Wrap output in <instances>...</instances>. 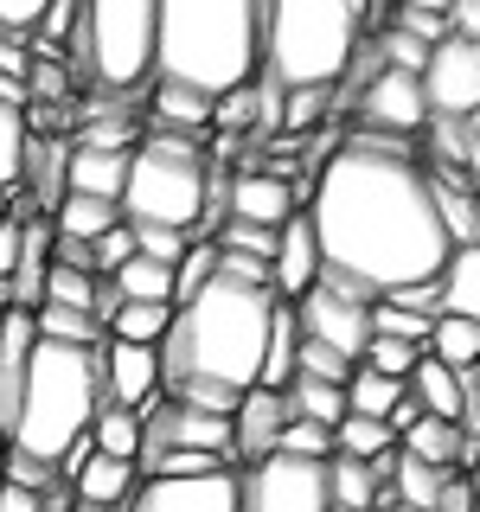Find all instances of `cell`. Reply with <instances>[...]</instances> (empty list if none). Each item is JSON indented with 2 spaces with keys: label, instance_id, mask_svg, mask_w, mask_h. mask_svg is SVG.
<instances>
[{
  "label": "cell",
  "instance_id": "obj_1",
  "mask_svg": "<svg viewBox=\"0 0 480 512\" xmlns=\"http://www.w3.org/2000/svg\"><path fill=\"white\" fill-rule=\"evenodd\" d=\"M308 224L327 276H346L365 295H391L404 282H429L448 263L436 218V186L397 135H352L327 154L308 192Z\"/></svg>",
  "mask_w": 480,
  "mask_h": 512
},
{
  "label": "cell",
  "instance_id": "obj_2",
  "mask_svg": "<svg viewBox=\"0 0 480 512\" xmlns=\"http://www.w3.org/2000/svg\"><path fill=\"white\" fill-rule=\"evenodd\" d=\"M276 320V288H250L212 269V282L180 301L160 333V397L231 416V404L263 372V340Z\"/></svg>",
  "mask_w": 480,
  "mask_h": 512
},
{
  "label": "cell",
  "instance_id": "obj_3",
  "mask_svg": "<svg viewBox=\"0 0 480 512\" xmlns=\"http://www.w3.org/2000/svg\"><path fill=\"white\" fill-rule=\"evenodd\" d=\"M263 71V0H154V77L224 96Z\"/></svg>",
  "mask_w": 480,
  "mask_h": 512
},
{
  "label": "cell",
  "instance_id": "obj_4",
  "mask_svg": "<svg viewBox=\"0 0 480 512\" xmlns=\"http://www.w3.org/2000/svg\"><path fill=\"white\" fill-rule=\"evenodd\" d=\"M103 346L32 340V359H26V378H20V404H13V423H7L13 455L58 468V461L90 436L96 410L109 404V391H103Z\"/></svg>",
  "mask_w": 480,
  "mask_h": 512
},
{
  "label": "cell",
  "instance_id": "obj_5",
  "mask_svg": "<svg viewBox=\"0 0 480 512\" xmlns=\"http://www.w3.org/2000/svg\"><path fill=\"white\" fill-rule=\"evenodd\" d=\"M365 45L352 0H263V77L276 90H340Z\"/></svg>",
  "mask_w": 480,
  "mask_h": 512
},
{
  "label": "cell",
  "instance_id": "obj_6",
  "mask_svg": "<svg viewBox=\"0 0 480 512\" xmlns=\"http://www.w3.org/2000/svg\"><path fill=\"white\" fill-rule=\"evenodd\" d=\"M71 77L109 96H135L154 84V0H77Z\"/></svg>",
  "mask_w": 480,
  "mask_h": 512
},
{
  "label": "cell",
  "instance_id": "obj_7",
  "mask_svg": "<svg viewBox=\"0 0 480 512\" xmlns=\"http://www.w3.org/2000/svg\"><path fill=\"white\" fill-rule=\"evenodd\" d=\"M205 180H212V154L186 135H141L128 148V180L116 212L122 224H167L186 231L205 212Z\"/></svg>",
  "mask_w": 480,
  "mask_h": 512
},
{
  "label": "cell",
  "instance_id": "obj_8",
  "mask_svg": "<svg viewBox=\"0 0 480 512\" xmlns=\"http://www.w3.org/2000/svg\"><path fill=\"white\" fill-rule=\"evenodd\" d=\"M327 461L263 455L237 474V512H327Z\"/></svg>",
  "mask_w": 480,
  "mask_h": 512
},
{
  "label": "cell",
  "instance_id": "obj_9",
  "mask_svg": "<svg viewBox=\"0 0 480 512\" xmlns=\"http://www.w3.org/2000/svg\"><path fill=\"white\" fill-rule=\"evenodd\" d=\"M416 90H423L429 116H474L480 109V39H436L429 45V64L416 71Z\"/></svg>",
  "mask_w": 480,
  "mask_h": 512
},
{
  "label": "cell",
  "instance_id": "obj_10",
  "mask_svg": "<svg viewBox=\"0 0 480 512\" xmlns=\"http://www.w3.org/2000/svg\"><path fill=\"white\" fill-rule=\"evenodd\" d=\"M116 512H237V468L218 474H148Z\"/></svg>",
  "mask_w": 480,
  "mask_h": 512
},
{
  "label": "cell",
  "instance_id": "obj_11",
  "mask_svg": "<svg viewBox=\"0 0 480 512\" xmlns=\"http://www.w3.org/2000/svg\"><path fill=\"white\" fill-rule=\"evenodd\" d=\"M295 308V327H301V340H320V346H333L340 359L359 365V352L365 340H372V301H352V295H333V288H308L301 301H288Z\"/></svg>",
  "mask_w": 480,
  "mask_h": 512
},
{
  "label": "cell",
  "instance_id": "obj_12",
  "mask_svg": "<svg viewBox=\"0 0 480 512\" xmlns=\"http://www.w3.org/2000/svg\"><path fill=\"white\" fill-rule=\"evenodd\" d=\"M359 122H365V135H397V141L423 135L429 109H423V90H416V77L384 71V64H378V71L359 84Z\"/></svg>",
  "mask_w": 480,
  "mask_h": 512
},
{
  "label": "cell",
  "instance_id": "obj_13",
  "mask_svg": "<svg viewBox=\"0 0 480 512\" xmlns=\"http://www.w3.org/2000/svg\"><path fill=\"white\" fill-rule=\"evenodd\" d=\"M320 282V250H314V224L308 212L282 218L276 224V256H269V288H276V301H301L308 288Z\"/></svg>",
  "mask_w": 480,
  "mask_h": 512
},
{
  "label": "cell",
  "instance_id": "obj_14",
  "mask_svg": "<svg viewBox=\"0 0 480 512\" xmlns=\"http://www.w3.org/2000/svg\"><path fill=\"white\" fill-rule=\"evenodd\" d=\"M282 423H288L282 391H269V384H250V391L231 404V461H244V468H250V461H263L269 448H276Z\"/></svg>",
  "mask_w": 480,
  "mask_h": 512
},
{
  "label": "cell",
  "instance_id": "obj_15",
  "mask_svg": "<svg viewBox=\"0 0 480 512\" xmlns=\"http://www.w3.org/2000/svg\"><path fill=\"white\" fill-rule=\"evenodd\" d=\"M224 218H244V224H263V231H276L282 218H295V192H288L282 173L244 167L237 180H224Z\"/></svg>",
  "mask_w": 480,
  "mask_h": 512
},
{
  "label": "cell",
  "instance_id": "obj_16",
  "mask_svg": "<svg viewBox=\"0 0 480 512\" xmlns=\"http://www.w3.org/2000/svg\"><path fill=\"white\" fill-rule=\"evenodd\" d=\"M103 391H109V404H122V410L154 404V397H160V359H154V346L109 340L103 346Z\"/></svg>",
  "mask_w": 480,
  "mask_h": 512
},
{
  "label": "cell",
  "instance_id": "obj_17",
  "mask_svg": "<svg viewBox=\"0 0 480 512\" xmlns=\"http://www.w3.org/2000/svg\"><path fill=\"white\" fill-rule=\"evenodd\" d=\"M122 180H128V154L116 148H77L64 154V192H84V199H122Z\"/></svg>",
  "mask_w": 480,
  "mask_h": 512
},
{
  "label": "cell",
  "instance_id": "obj_18",
  "mask_svg": "<svg viewBox=\"0 0 480 512\" xmlns=\"http://www.w3.org/2000/svg\"><path fill=\"white\" fill-rule=\"evenodd\" d=\"M135 461H116V455H96V448H90V455L84 461H77V474H71V500H84V506H109V512H116L122 500H128V493H135Z\"/></svg>",
  "mask_w": 480,
  "mask_h": 512
},
{
  "label": "cell",
  "instance_id": "obj_19",
  "mask_svg": "<svg viewBox=\"0 0 480 512\" xmlns=\"http://www.w3.org/2000/svg\"><path fill=\"white\" fill-rule=\"evenodd\" d=\"M436 295H442V314L480 320V244L448 250V263L436 269Z\"/></svg>",
  "mask_w": 480,
  "mask_h": 512
},
{
  "label": "cell",
  "instance_id": "obj_20",
  "mask_svg": "<svg viewBox=\"0 0 480 512\" xmlns=\"http://www.w3.org/2000/svg\"><path fill=\"white\" fill-rule=\"evenodd\" d=\"M327 500L346 512H378L384 500V480L372 461H352V455H327Z\"/></svg>",
  "mask_w": 480,
  "mask_h": 512
},
{
  "label": "cell",
  "instance_id": "obj_21",
  "mask_svg": "<svg viewBox=\"0 0 480 512\" xmlns=\"http://www.w3.org/2000/svg\"><path fill=\"white\" fill-rule=\"evenodd\" d=\"M154 122H160V135H205L212 128V96H199V90H186V84H160L154 77Z\"/></svg>",
  "mask_w": 480,
  "mask_h": 512
},
{
  "label": "cell",
  "instance_id": "obj_22",
  "mask_svg": "<svg viewBox=\"0 0 480 512\" xmlns=\"http://www.w3.org/2000/svg\"><path fill=\"white\" fill-rule=\"evenodd\" d=\"M45 218H52V231L71 237V244H96L109 224H122V212H116L109 199H84V192H64V199H58Z\"/></svg>",
  "mask_w": 480,
  "mask_h": 512
},
{
  "label": "cell",
  "instance_id": "obj_23",
  "mask_svg": "<svg viewBox=\"0 0 480 512\" xmlns=\"http://www.w3.org/2000/svg\"><path fill=\"white\" fill-rule=\"evenodd\" d=\"M282 410L288 416H301V423H320V429H333L346 416V384H320V378H288L282 384Z\"/></svg>",
  "mask_w": 480,
  "mask_h": 512
},
{
  "label": "cell",
  "instance_id": "obj_24",
  "mask_svg": "<svg viewBox=\"0 0 480 512\" xmlns=\"http://www.w3.org/2000/svg\"><path fill=\"white\" fill-rule=\"evenodd\" d=\"M423 352H429L436 365H448V372H468V365H480V320L436 314V327H429Z\"/></svg>",
  "mask_w": 480,
  "mask_h": 512
},
{
  "label": "cell",
  "instance_id": "obj_25",
  "mask_svg": "<svg viewBox=\"0 0 480 512\" xmlns=\"http://www.w3.org/2000/svg\"><path fill=\"white\" fill-rule=\"evenodd\" d=\"M32 333L39 340H58V346H103V320H96L90 308H58V301H39L32 308Z\"/></svg>",
  "mask_w": 480,
  "mask_h": 512
},
{
  "label": "cell",
  "instance_id": "obj_26",
  "mask_svg": "<svg viewBox=\"0 0 480 512\" xmlns=\"http://www.w3.org/2000/svg\"><path fill=\"white\" fill-rule=\"evenodd\" d=\"M167 320H173L167 301H116L109 320H103V333H109V340H122V346H160Z\"/></svg>",
  "mask_w": 480,
  "mask_h": 512
},
{
  "label": "cell",
  "instance_id": "obj_27",
  "mask_svg": "<svg viewBox=\"0 0 480 512\" xmlns=\"http://www.w3.org/2000/svg\"><path fill=\"white\" fill-rule=\"evenodd\" d=\"M397 448L416 461H429V468H448L455 474V461H461V429L455 423H442V416H416V423L397 436Z\"/></svg>",
  "mask_w": 480,
  "mask_h": 512
},
{
  "label": "cell",
  "instance_id": "obj_28",
  "mask_svg": "<svg viewBox=\"0 0 480 512\" xmlns=\"http://www.w3.org/2000/svg\"><path fill=\"white\" fill-rule=\"evenodd\" d=\"M295 346H301L295 308H288V301H276V320H269V340H263V372H256V384L282 391V384L295 378Z\"/></svg>",
  "mask_w": 480,
  "mask_h": 512
},
{
  "label": "cell",
  "instance_id": "obj_29",
  "mask_svg": "<svg viewBox=\"0 0 480 512\" xmlns=\"http://www.w3.org/2000/svg\"><path fill=\"white\" fill-rule=\"evenodd\" d=\"M109 288H116L122 301H167L173 308V269L154 263V256H128L116 276H109Z\"/></svg>",
  "mask_w": 480,
  "mask_h": 512
},
{
  "label": "cell",
  "instance_id": "obj_30",
  "mask_svg": "<svg viewBox=\"0 0 480 512\" xmlns=\"http://www.w3.org/2000/svg\"><path fill=\"white\" fill-rule=\"evenodd\" d=\"M90 448L96 455H116V461H135L141 448V410H122V404H103L90 423Z\"/></svg>",
  "mask_w": 480,
  "mask_h": 512
},
{
  "label": "cell",
  "instance_id": "obj_31",
  "mask_svg": "<svg viewBox=\"0 0 480 512\" xmlns=\"http://www.w3.org/2000/svg\"><path fill=\"white\" fill-rule=\"evenodd\" d=\"M436 186V218H442V237L448 244H480V205H474V192H461V186H442V180H429Z\"/></svg>",
  "mask_w": 480,
  "mask_h": 512
},
{
  "label": "cell",
  "instance_id": "obj_32",
  "mask_svg": "<svg viewBox=\"0 0 480 512\" xmlns=\"http://www.w3.org/2000/svg\"><path fill=\"white\" fill-rule=\"evenodd\" d=\"M397 436L384 423H372V416H340L333 423V455H352V461H378V455H391Z\"/></svg>",
  "mask_w": 480,
  "mask_h": 512
},
{
  "label": "cell",
  "instance_id": "obj_33",
  "mask_svg": "<svg viewBox=\"0 0 480 512\" xmlns=\"http://www.w3.org/2000/svg\"><path fill=\"white\" fill-rule=\"evenodd\" d=\"M404 397V384L397 378H378V372H365V365H352V378H346V416H372V423H384V410Z\"/></svg>",
  "mask_w": 480,
  "mask_h": 512
},
{
  "label": "cell",
  "instance_id": "obj_34",
  "mask_svg": "<svg viewBox=\"0 0 480 512\" xmlns=\"http://www.w3.org/2000/svg\"><path fill=\"white\" fill-rule=\"evenodd\" d=\"M96 288H103V276H90V269H77V263H52V269H45V295L39 301H58V308H90L96 314Z\"/></svg>",
  "mask_w": 480,
  "mask_h": 512
},
{
  "label": "cell",
  "instance_id": "obj_35",
  "mask_svg": "<svg viewBox=\"0 0 480 512\" xmlns=\"http://www.w3.org/2000/svg\"><path fill=\"white\" fill-rule=\"evenodd\" d=\"M263 122V90H256V77L250 84H237V90H224V96H212V128H224V135H244V128H256Z\"/></svg>",
  "mask_w": 480,
  "mask_h": 512
},
{
  "label": "cell",
  "instance_id": "obj_36",
  "mask_svg": "<svg viewBox=\"0 0 480 512\" xmlns=\"http://www.w3.org/2000/svg\"><path fill=\"white\" fill-rule=\"evenodd\" d=\"M135 141H141V128H135L128 109H103V116H90L84 128H77V148H116V154H128Z\"/></svg>",
  "mask_w": 480,
  "mask_h": 512
},
{
  "label": "cell",
  "instance_id": "obj_37",
  "mask_svg": "<svg viewBox=\"0 0 480 512\" xmlns=\"http://www.w3.org/2000/svg\"><path fill=\"white\" fill-rule=\"evenodd\" d=\"M218 468H237L224 455H199V448H160V455H141L135 474H218Z\"/></svg>",
  "mask_w": 480,
  "mask_h": 512
},
{
  "label": "cell",
  "instance_id": "obj_38",
  "mask_svg": "<svg viewBox=\"0 0 480 512\" xmlns=\"http://www.w3.org/2000/svg\"><path fill=\"white\" fill-rule=\"evenodd\" d=\"M212 269H218V244H186V256L173 263V308L199 295V288L212 282Z\"/></svg>",
  "mask_w": 480,
  "mask_h": 512
},
{
  "label": "cell",
  "instance_id": "obj_39",
  "mask_svg": "<svg viewBox=\"0 0 480 512\" xmlns=\"http://www.w3.org/2000/svg\"><path fill=\"white\" fill-rule=\"evenodd\" d=\"M269 455H301V461H327L333 455V429H320V423H301V416H288L282 423V436Z\"/></svg>",
  "mask_w": 480,
  "mask_h": 512
},
{
  "label": "cell",
  "instance_id": "obj_40",
  "mask_svg": "<svg viewBox=\"0 0 480 512\" xmlns=\"http://www.w3.org/2000/svg\"><path fill=\"white\" fill-rule=\"evenodd\" d=\"M416 352H423V346H404V340H384V333H372L365 352H359V365H365V372H378V378H397V384H404L410 365H416Z\"/></svg>",
  "mask_w": 480,
  "mask_h": 512
},
{
  "label": "cell",
  "instance_id": "obj_41",
  "mask_svg": "<svg viewBox=\"0 0 480 512\" xmlns=\"http://www.w3.org/2000/svg\"><path fill=\"white\" fill-rule=\"evenodd\" d=\"M20 167H26V122H20V109L0 103V192L20 186Z\"/></svg>",
  "mask_w": 480,
  "mask_h": 512
},
{
  "label": "cell",
  "instance_id": "obj_42",
  "mask_svg": "<svg viewBox=\"0 0 480 512\" xmlns=\"http://www.w3.org/2000/svg\"><path fill=\"white\" fill-rule=\"evenodd\" d=\"M327 96L333 90H282V103H276V122L288 128V135H308V128L320 122V109H327Z\"/></svg>",
  "mask_w": 480,
  "mask_h": 512
},
{
  "label": "cell",
  "instance_id": "obj_43",
  "mask_svg": "<svg viewBox=\"0 0 480 512\" xmlns=\"http://www.w3.org/2000/svg\"><path fill=\"white\" fill-rule=\"evenodd\" d=\"M295 372L301 378H320V384H346L352 378V359H340V352L320 346V340H301L295 346Z\"/></svg>",
  "mask_w": 480,
  "mask_h": 512
},
{
  "label": "cell",
  "instance_id": "obj_44",
  "mask_svg": "<svg viewBox=\"0 0 480 512\" xmlns=\"http://www.w3.org/2000/svg\"><path fill=\"white\" fill-rule=\"evenodd\" d=\"M128 256H135V231H128V224H109V231L103 237H96V244H90V276H116V269L128 263Z\"/></svg>",
  "mask_w": 480,
  "mask_h": 512
},
{
  "label": "cell",
  "instance_id": "obj_45",
  "mask_svg": "<svg viewBox=\"0 0 480 512\" xmlns=\"http://www.w3.org/2000/svg\"><path fill=\"white\" fill-rule=\"evenodd\" d=\"M135 231V256H154V263H180L186 256V231H167V224H128Z\"/></svg>",
  "mask_w": 480,
  "mask_h": 512
},
{
  "label": "cell",
  "instance_id": "obj_46",
  "mask_svg": "<svg viewBox=\"0 0 480 512\" xmlns=\"http://www.w3.org/2000/svg\"><path fill=\"white\" fill-rule=\"evenodd\" d=\"M429 512H474V480H468V474H448Z\"/></svg>",
  "mask_w": 480,
  "mask_h": 512
},
{
  "label": "cell",
  "instance_id": "obj_47",
  "mask_svg": "<svg viewBox=\"0 0 480 512\" xmlns=\"http://www.w3.org/2000/svg\"><path fill=\"white\" fill-rule=\"evenodd\" d=\"M45 13V0H0V32H32V20Z\"/></svg>",
  "mask_w": 480,
  "mask_h": 512
},
{
  "label": "cell",
  "instance_id": "obj_48",
  "mask_svg": "<svg viewBox=\"0 0 480 512\" xmlns=\"http://www.w3.org/2000/svg\"><path fill=\"white\" fill-rule=\"evenodd\" d=\"M26 64H32L26 39L20 32H0V77H26Z\"/></svg>",
  "mask_w": 480,
  "mask_h": 512
},
{
  "label": "cell",
  "instance_id": "obj_49",
  "mask_svg": "<svg viewBox=\"0 0 480 512\" xmlns=\"http://www.w3.org/2000/svg\"><path fill=\"white\" fill-rule=\"evenodd\" d=\"M448 32L455 39H480V0H448Z\"/></svg>",
  "mask_w": 480,
  "mask_h": 512
},
{
  "label": "cell",
  "instance_id": "obj_50",
  "mask_svg": "<svg viewBox=\"0 0 480 512\" xmlns=\"http://www.w3.org/2000/svg\"><path fill=\"white\" fill-rule=\"evenodd\" d=\"M71 512H109V506H84V500H71Z\"/></svg>",
  "mask_w": 480,
  "mask_h": 512
},
{
  "label": "cell",
  "instance_id": "obj_51",
  "mask_svg": "<svg viewBox=\"0 0 480 512\" xmlns=\"http://www.w3.org/2000/svg\"><path fill=\"white\" fill-rule=\"evenodd\" d=\"M0 218H7V192H0Z\"/></svg>",
  "mask_w": 480,
  "mask_h": 512
},
{
  "label": "cell",
  "instance_id": "obj_52",
  "mask_svg": "<svg viewBox=\"0 0 480 512\" xmlns=\"http://www.w3.org/2000/svg\"><path fill=\"white\" fill-rule=\"evenodd\" d=\"M327 512H346V506H327Z\"/></svg>",
  "mask_w": 480,
  "mask_h": 512
},
{
  "label": "cell",
  "instance_id": "obj_53",
  "mask_svg": "<svg viewBox=\"0 0 480 512\" xmlns=\"http://www.w3.org/2000/svg\"><path fill=\"white\" fill-rule=\"evenodd\" d=\"M0 314H7V301H0Z\"/></svg>",
  "mask_w": 480,
  "mask_h": 512
},
{
  "label": "cell",
  "instance_id": "obj_54",
  "mask_svg": "<svg viewBox=\"0 0 480 512\" xmlns=\"http://www.w3.org/2000/svg\"><path fill=\"white\" fill-rule=\"evenodd\" d=\"M0 301H7V295H0Z\"/></svg>",
  "mask_w": 480,
  "mask_h": 512
}]
</instances>
